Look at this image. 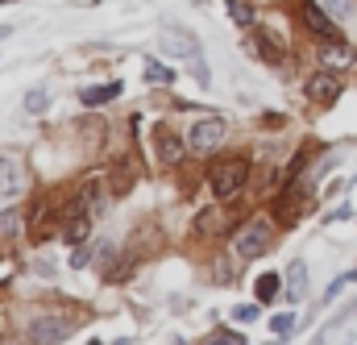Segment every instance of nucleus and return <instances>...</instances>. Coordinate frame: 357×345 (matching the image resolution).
<instances>
[{
	"label": "nucleus",
	"mask_w": 357,
	"mask_h": 345,
	"mask_svg": "<svg viewBox=\"0 0 357 345\" xmlns=\"http://www.w3.org/2000/svg\"><path fill=\"white\" fill-rule=\"evenodd\" d=\"M121 96V84L112 80V84H91V87H84L79 91V100L88 104V108H100V104H108V100H116Z\"/></svg>",
	"instance_id": "nucleus-11"
},
{
	"label": "nucleus",
	"mask_w": 357,
	"mask_h": 345,
	"mask_svg": "<svg viewBox=\"0 0 357 345\" xmlns=\"http://www.w3.org/2000/svg\"><path fill=\"white\" fill-rule=\"evenodd\" d=\"M154 150H158L162 163H178V159H183V138H178V129L154 125Z\"/></svg>",
	"instance_id": "nucleus-8"
},
{
	"label": "nucleus",
	"mask_w": 357,
	"mask_h": 345,
	"mask_svg": "<svg viewBox=\"0 0 357 345\" xmlns=\"http://www.w3.org/2000/svg\"><path fill=\"white\" fill-rule=\"evenodd\" d=\"M67 333H71V325H67L63 316H38V321L29 325V337L38 345H59Z\"/></svg>",
	"instance_id": "nucleus-6"
},
{
	"label": "nucleus",
	"mask_w": 357,
	"mask_h": 345,
	"mask_svg": "<svg viewBox=\"0 0 357 345\" xmlns=\"http://www.w3.org/2000/svg\"><path fill=\"white\" fill-rule=\"evenodd\" d=\"M320 59H324L328 67H341V63L349 67V63H354V50H349V46H337V42H324V50H320Z\"/></svg>",
	"instance_id": "nucleus-13"
},
{
	"label": "nucleus",
	"mask_w": 357,
	"mask_h": 345,
	"mask_svg": "<svg viewBox=\"0 0 357 345\" xmlns=\"http://www.w3.org/2000/svg\"><path fill=\"white\" fill-rule=\"evenodd\" d=\"M282 295L291 300V304H303L307 300V266L295 258L287 266V279H282Z\"/></svg>",
	"instance_id": "nucleus-9"
},
{
	"label": "nucleus",
	"mask_w": 357,
	"mask_h": 345,
	"mask_svg": "<svg viewBox=\"0 0 357 345\" xmlns=\"http://www.w3.org/2000/svg\"><path fill=\"white\" fill-rule=\"evenodd\" d=\"M0 233H17V212H0Z\"/></svg>",
	"instance_id": "nucleus-22"
},
{
	"label": "nucleus",
	"mask_w": 357,
	"mask_h": 345,
	"mask_svg": "<svg viewBox=\"0 0 357 345\" xmlns=\"http://www.w3.org/2000/svg\"><path fill=\"white\" fill-rule=\"evenodd\" d=\"M337 96H341V75H337V71L324 67V71L307 75V100H312V104H324V108H328V104H337Z\"/></svg>",
	"instance_id": "nucleus-5"
},
{
	"label": "nucleus",
	"mask_w": 357,
	"mask_h": 345,
	"mask_svg": "<svg viewBox=\"0 0 357 345\" xmlns=\"http://www.w3.org/2000/svg\"><path fill=\"white\" fill-rule=\"evenodd\" d=\"M208 183H212V191H216L220 200L237 196V191L250 183V159H220V163H212Z\"/></svg>",
	"instance_id": "nucleus-2"
},
{
	"label": "nucleus",
	"mask_w": 357,
	"mask_h": 345,
	"mask_svg": "<svg viewBox=\"0 0 357 345\" xmlns=\"http://www.w3.org/2000/svg\"><path fill=\"white\" fill-rule=\"evenodd\" d=\"M88 262H91L88 250H75V254H71V266H75V270H79V266H88Z\"/></svg>",
	"instance_id": "nucleus-23"
},
{
	"label": "nucleus",
	"mask_w": 357,
	"mask_h": 345,
	"mask_svg": "<svg viewBox=\"0 0 357 345\" xmlns=\"http://www.w3.org/2000/svg\"><path fill=\"white\" fill-rule=\"evenodd\" d=\"M142 75H146L150 84H171V80H175V71H171L167 63H158V59H146V67H142Z\"/></svg>",
	"instance_id": "nucleus-15"
},
{
	"label": "nucleus",
	"mask_w": 357,
	"mask_h": 345,
	"mask_svg": "<svg viewBox=\"0 0 357 345\" xmlns=\"http://www.w3.org/2000/svg\"><path fill=\"white\" fill-rule=\"evenodd\" d=\"M266 246H270V221H250V225L233 237V254H237L241 262L262 258V254H266Z\"/></svg>",
	"instance_id": "nucleus-3"
},
{
	"label": "nucleus",
	"mask_w": 357,
	"mask_h": 345,
	"mask_svg": "<svg viewBox=\"0 0 357 345\" xmlns=\"http://www.w3.org/2000/svg\"><path fill=\"white\" fill-rule=\"evenodd\" d=\"M278 287H282V279H278V274H262V279H258V300H262V304L274 300V295H278Z\"/></svg>",
	"instance_id": "nucleus-19"
},
{
	"label": "nucleus",
	"mask_w": 357,
	"mask_h": 345,
	"mask_svg": "<svg viewBox=\"0 0 357 345\" xmlns=\"http://www.w3.org/2000/svg\"><path fill=\"white\" fill-rule=\"evenodd\" d=\"M320 4H324L333 17H349V13H354V0H320Z\"/></svg>",
	"instance_id": "nucleus-21"
},
{
	"label": "nucleus",
	"mask_w": 357,
	"mask_h": 345,
	"mask_svg": "<svg viewBox=\"0 0 357 345\" xmlns=\"http://www.w3.org/2000/svg\"><path fill=\"white\" fill-rule=\"evenodd\" d=\"M158 46H162L167 54H178V59L191 67V75H195L199 84H208V67H204V50H199L195 34H187V29H178V25H162V29H158Z\"/></svg>",
	"instance_id": "nucleus-1"
},
{
	"label": "nucleus",
	"mask_w": 357,
	"mask_h": 345,
	"mask_svg": "<svg viewBox=\"0 0 357 345\" xmlns=\"http://www.w3.org/2000/svg\"><path fill=\"white\" fill-rule=\"evenodd\" d=\"M303 21H307V29H316L324 42H337V38H341L337 21L324 13V4H312V0H307V4H303Z\"/></svg>",
	"instance_id": "nucleus-7"
},
{
	"label": "nucleus",
	"mask_w": 357,
	"mask_h": 345,
	"mask_svg": "<svg viewBox=\"0 0 357 345\" xmlns=\"http://www.w3.org/2000/svg\"><path fill=\"white\" fill-rule=\"evenodd\" d=\"M187 142H191L195 154H212V150L225 142V121H220V117H199V121L191 125Z\"/></svg>",
	"instance_id": "nucleus-4"
},
{
	"label": "nucleus",
	"mask_w": 357,
	"mask_h": 345,
	"mask_svg": "<svg viewBox=\"0 0 357 345\" xmlns=\"http://www.w3.org/2000/svg\"><path fill=\"white\" fill-rule=\"evenodd\" d=\"M88 345H100V342H88Z\"/></svg>",
	"instance_id": "nucleus-25"
},
{
	"label": "nucleus",
	"mask_w": 357,
	"mask_h": 345,
	"mask_svg": "<svg viewBox=\"0 0 357 345\" xmlns=\"http://www.w3.org/2000/svg\"><path fill=\"white\" fill-rule=\"evenodd\" d=\"M266 325H270V333H274V342H287V337L295 333V325H299V321H295L291 312H278V316H270Z\"/></svg>",
	"instance_id": "nucleus-14"
},
{
	"label": "nucleus",
	"mask_w": 357,
	"mask_h": 345,
	"mask_svg": "<svg viewBox=\"0 0 357 345\" xmlns=\"http://www.w3.org/2000/svg\"><path fill=\"white\" fill-rule=\"evenodd\" d=\"M233 321H237V325H254V321H258V304H237V308H233Z\"/></svg>",
	"instance_id": "nucleus-20"
},
{
	"label": "nucleus",
	"mask_w": 357,
	"mask_h": 345,
	"mask_svg": "<svg viewBox=\"0 0 357 345\" xmlns=\"http://www.w3.org/2000/svg\"><path fill=\"white\" fill-rule=\"evenodd\" d=\"M21 191V167L13 159H0V200H13Z\"/></svg>",
	"instance_id": "nucleus-10"
},
{
	"label": "nucleus",
	"mask_w": 357,
	"mask_h": 345,
	"mask_svg": "<svg viewBox=\"0 0 357 345\" xmlns=\"http://www.w3.org/2000/svg\"><path fill=\"white\" fill-rule=\"evenodd\" d=\"M254 42H258V50H262V59H266L270 67H278V63H282V46H274V38H270V34L258 29V34H254Z\"/></svg>",
	"instance_id": "nucleus-16"
},
{
	"label": "nucleus",
	"mask_w": 357,
	"mask_h": 345,
	"mask_svg": "<svg viewBox=\"0 0 357 345\" xmlns=\"http://www.w3.org/2000/svg\"><path fill=\"white\" fill-rule=\"evenodd\" d=\"M63 233H67V242H71V246H79V242H84V237H88V233H91V221H88V212L79 208V212L71 216V225H67Z\"/></svg>",
	"instance_id": "nucleus-12"
},
{
	"label": "nucleus",
	"mask_w": 357,
	"mask_h": 345,
	"mask_svg": "<svg viewBox=\"0 0 357 345\" xmlns=\"http://www.w3.org/2000/svg\"><path fill=\"white\" fill-rule=\"evenodd\" d=\"M50 104V87H29L25 91V112H42Z\"/></svg>",
	"instance_id": "nucleus-18"
},
{
	"label": "nucleus",
	"mask_w": 357,
	"mask_h": 345,
	"mask_svg": "<svg viewBox=\"0 0 357 345\" xmlns=\"http://www.w3.org/2000/svg\"><path fill=\"white\" fill-rule=\"evenodd\" d=\"M4 38H13V25H0V42H4Z\"/></svg>",
	"instance_id": "nucleus-24"
},
{
	"label": "nucleus",
	"mask_w": 357,
	"mask_h": 345,
	"mask_svg": "<svg viewBox=\"0 0 357 345\" xmlns=\"http://www.w3.org/2000/svg\"><path fill=\"white\" fill-rule=\"evenodd\" d=\"M229 17L241 25V29H254V8L245 0H229Z\"/></svg>",
	"instance_id": "nucleus-17"
}]
</instances>
